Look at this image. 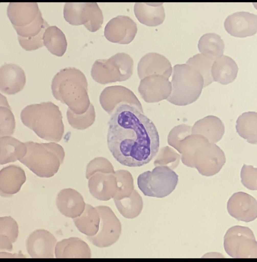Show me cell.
<instances>
[{
  "label": "cell",
  "mask_w": 257,
  "mask_h": 262,
  "mask_svg": "<svg viewBox=\"0 0 257 262\" xmlns=\"http://www.w3.org/2000/svg\"><path fill=\"white\" fill-rule=\"evenodd\" d=\"M108 123L107 142L115 159L124 166L140 167L151 161L159 149L153 123L143 112L140 102L121 95L114 99Z\"/></svg>",
  "instance_id": "cell-1"
},
{
  "label": "cell",
  "mask_w": 257,
  "mask_h": 262,
  "mask_svg": "<svg viewBox=\"0 0 257 262\" xmlns=\"http://www.w3.org/2000/svg\"><path fill=\"white\" fill-rule=\"evenodd\" d=\"M51 88L54 97L74 113L81 114L89 108L87 80L79 69L69 67L61 70L53 78Z\"/></svg>",
  "instance_id": "cell-2"
},
{
  "label": "cell",
  "mask_w": 257,
  "mask_h": 262,
  "mask_svg": "<svg viewBox=\"0 0 257 262\" xmlns=\"http://www.w3.org/2000/svg\"><path fill=\"white\" fill-rule=\"evenodd\" d=\"M23 123L40 138L55 142L64 132L62 116L59 107L51 102L28 105L20 114Z\"/></svg>",
  "instance_id": "cell-3"
},
{
  "label": "cell",
  "mask_w": 257,
  "mask_h": 262,
  "mask_svg": "<svg viewBox=\"0 0 257 262\" xmlns=\"http://www.w3.org/2000/svg\"><path fill=\"white\" fill-rule=\"evenodd\" d=\"M25 143L26 153L19 160L38 177L54 176L64 159L65 152L63 147L54 142L28 141Z\"/></svg>",
  "instance_id": "cell-4"
},
{
  "label": "cell",
  "mask_w": 257,
  "mask_h": 262,
  "mask_svg": "<svg viewBox=\"0 0 257 262\" xmlns=\"http://www.w3.org/2000/svg\"><path fill=\"white\" fill-rule=\"evenodd\" d=\"M171 83L172 91L166 100L180 106L186 105L196 101L204 84L199 72L186 64H176L174 66Z\"/></svg>",
  "instance_id": "cell-5"
},
{
  "label": "cell",
  "mask_w": 257,
  "mask_h": 262,
  "mask_svg": "<svg viewBox=\"0 0 257 262\" xmlns=\"http://www.w3.org/2000/svg\"><path fill=\"white\" fill-rule=\"evenodd\" d=\"M133 61L128 54L118 53L107 59L95 61L91 71L93 79L105 84L125 81L133 74Z\"/></svg>",
  "instance_id": "cell-6"
},
{
  "label": "cell",
  "mask_w": 257,
  "mask_h": 262,
  "mask_svg": "<svg viewBox=\"0 0 257 262\" xmlns=\"http://www.w3.org/2000/svg\"><path fill=\"white\" fill-rule=\"evenodd\" d=\"M178 180V175L173 170L167 166H161L140 174L137 184L145 195L162 198L175 190Z\"/></svg>",
  "instance_id": "cell-7"
},
{
  "label": "cell",
  "mask_w": 257,
  "mask_h": 262,
  "mask_svg": "<svg viewBox=\"0 0 257 262\" xmlns=\"http://www.w3.org/2000/svg\"><path fill=\"white\" fill-rule=\"evenodd\" d=\"M226 252L234 258H257V242L249 227L239 225L228 229L224 237Z\"/></svg>",
  "instance_id": "cell-8"
},
{
  "label": "cell",
  "mask_w": 257,
  "mask_h": 262,
  "mask_svg": "<svg viewBox=\"0 0 257 262\" xmlns=\"http://www.w3.org/2000/svg\"><path fill=\"white\" fill-rule=\"evenodd\" d=\"M95 208L100 219L99 230L94 236L87 237L91 242L97 247H107L119 239L121 231V223L109 207L98 206Z\"/></svg>",
  "instance_id": "cell-9"
},
{
  "label": "cell",
  "mask_w": 257,
  "mask_h": 262,
  "mask_svg": "<svg viewBox=\"0 0 257 262\" xmlns=\"http://www.w3.org/2000/svg\"><path fill=\"white\" fill-rule=\"evenodd\" d=\"M169 78L160 75H151L141 79L138 90L142 97L148 103L158 102L166 99L172 89Z\"/></svg>",
  "instance_id": "cell-10"
},
{
  "label": "cell",
  "mask_w": 257,
  "mask_h": 262,
  "mask_svg": "<svg viewBox=\"0 0 257 262\" xmlns=\"http://www.w3.org/2000/svg\"><path fill=\"white\" fill-rule=\"evenodd\" d=\"M137 30L136 24L131 18L119 15L108 23L105 28L104 35L110 42L127 44L133 40Z\"/></svg>",
  "instance_id": "cell-11"
},
{
  "label": "cell",
  "mask_w": 257,
  "mask_h": 262,
  "mask_svg": "<svg viewBox=\"0 0 257 262\" xmlns=\"http://www.w3.org/2000/svg\"><path fill=\"white\" fill-rule=\"evenodd\" d=\"M227 208L230 215L239 221L248 222L257 218V200L246 193H234L228 201Z\"/></svg>",
  "instance_id": "cell-12"
},
{
  "label": "cell",
  "mask_w": 257,
  "mask_h": 262,
  "mask_svg": "<svg viewBox=\"0 0 257 262\" xmlns=\"http://www.w3.org/2000/svg\"><path fill=\"white\" fill-rule=\"evenodd\" d=\"M57 242L55 238L49 232L38 229L32 232L27 238V250L33 258H54Z\"/></svg>",
  "instance_id": "cell-13"
},
{
  "label": "cell",
  "mask_w": 257,
  "mask_h": 262,
  "mask_svg": "<svg viewBox=\"0 0 257 262\" xmlns=\"http://www.w3.org/2000/svg\"><path fill=\"white\" fill-rule=\"evenodd\" d=\"M224 26L226 31L232 36H251L257 32V15L245 11L234 13L228 16Z\"/></svg>",
  "instance_id": "cell-14"
},
{
  "label": "cell",
  "mask_w": 257,
  "mask_h": 262,
  "mask_svg": "<svg viewBox=\"0 0 257 262\" xmlns=\"http://www.w3.org/2000/svg\"><path fill=\"white\" fill-rule=\"evenodd\" d=\"M172 69L169 61L162 55L152 52L146 54L138 65V74L140 79L151 75H160L169 78Z\"/></svg>",
  "instance_id": "cell-15"
},
{
  "label": "cell",
  "mask_w": 257,
  "mask_h": 262,
  "mask_svg": "<svg viewBox=\"0 0 257 262\" xmlns=\"http://www.w3.org/2000/svg\"><path fill=\"white\" fill-rule=\"evenodd\" d=\"M26 82L22 69L13 63L5 64L0 67V90L7 95L15 94L21 91Z\"/></svg>",
  "instance_id": "cell-16"
},
{
  "label": "cell",
  "mask_w": 257,
  "mask_h": 262,
  "mask_svg": "<svg viewBox=\"0 0 257 262\" xmlns=\"http://www.w3.org/2000/svg\"><path fill=\"white\" fill-rule=\"evenodd\" d=\"M199 154L201 172L207 176H212L219 172L226 162L224 153L215 144L206 143Z\"/></svg>",
  "instance_id": "cell-17"
},
{
  "label": "cell",
  "mask_w": 257,
  "mask_h": 262,
  "mask_svg": "<svg viewBox=\"0 0 257 262\" xmlns=\"http://www.w3.org/2000/svg\"><path fill=\"white\" fill-rule=\"evenodd\" d=\"M56 203L61 213L73 219L80 215L84 210L86 205L82 195L71 188L61 190L57 195Z\"/></svg>",
  "instance_id": "cell-18"
},
{
  "label": "cell",
  "mask_w": 257,
  "mask_h": 262,
  "mask_svg": "<svg viewBox=\"0 0 257 262\" xmlns=\"http://www.w3.org/2000/svg\"><path fill=\"white\" fill-rule=\"evenodd\" d=\"M26 180L25 172L20 167L11 165L3 168L0 172L1 196L7 197L16 193Z\"/></svg>",
  "instance_id": "cell-19"
},
{
  "label": "cell",
  "mask_w": 257,
  "mask_h": 262,
  "mask_svg": "<svg viewBox=\"0 0 257 262\" xmlns=\"http://www.w3.org/2000/svg\"><path fill=\"white\" fill-rule=\"evenodd\" d=\"M40 11L36 2H10L7 13L13 26L22 27L33 22Z\"/></svg>",
  "instance_id": "cell-20"
},
{
  "label": "cell",
  "mask_w": 257,
  "mask_h": 262,
  "mask_svg": "<svg viewBox=\"0 0 257 262\" xmlns=\"http://www.w3.org/2000/svg\"><path fill=\"white\" fill-rule=\"evenodd\" d=\"M55 253L57 258H90L91 253L88 244L80 238L71 237L57 243Z\"/></svg>",
  "instance_id": "cell-21"
},
{
  "label": "cell",
  "mask_w": 257,
  "mask_h": 262,
  "mask_svg": "<svg viewBox=\"0 0 257 262\" xmlns=\"http://www.w3.org/2000/svg\"><path fill=\"white\" fill-rule=\"evenodd\" d=\"M163 3H135L134 7L135 15L141 23L149 26L162 24L165 17Z\"/></svg>",
  "instance_id": "cell-22"
},
{
  "label": "cell",
  "mask_w": 257,
  "mask_h": 262,
  "mask_svg": "<svg viewBox=\"0 0 257 262\" xmlns=\"http://www.w3.org/2000/svg\"><path fill=\"white\" fill-rule=\"evenodd\" d=\"M238 70L235 61L230 57L223 55L214 60L211 73L214 81L225 85L234 80Z\"/></svg>",
  "instance_id": "cell-23"
},
{
  "label": "cell",
  "mask_w": 257,
  "mask_h": 262,
  "mask_svg": "<svg viewBox=\"0 0 257 262\" xmlns=\"http://www.w3.org/2000/svg\"><path fill=\"white\" fill-rule=\"evenodd\" d=\"M25 143L9 136L0 138V163L3 165L19 160L25 155Z\"/></svg>",
  "instance_id": "cell-24"
},
{
  "label": "cell",
  "mask_w": 257,
  "mask_h": 262,
  "mask_svg": "<svg viewBox=\"0 0 257 262\" xmlns=\"http://www.w3.org/2000/svg\"><path fill=\"white\" fill-rule=\"evenodd\" d=\"M73 222L78 230L88 236H93L98 232L100 221L98 212L95 208L86 204L83 212L74 218Z\"/></svg>",
  "instance_id": "cell-25"
},
{
  "label": "cell",
  "mask_w": 257,
  "mask_h": 262,
  "mask_svg": "<svg viewBox=\"0 0 257 262\" xmlns=\"http://www.w3.org/2000/svg\"><path fill=\"white\" fill-rule=\"evenodd\" d=\"M42 39L44 45L52 54L61 57L65 52L67 46L65 36L56 26L47 27L43 33Z\"/></svg>",
  "instance_id": "cell-26"
},
{
  "label": "cell",
  "mask_w": 257,
  "mask_h": 262,
  "mask_svg": "<svg viewBox=\"0 0 257 262\" xmlns=\"http://www.w3.org/2000/svg\"><path fill=\"white\" fill-rule=\"evenodd\" d=\"M198 131L202 134L211 143L216 144L223 137L225 126L221 120L212 115L206 117L197 123Z\"/></svg>",
  "instance_id": "cell-27"
},
{
  "label": "cell",
  "mask_w": 257,
  "mask_h": 262,
  "mask_svg": "<svg viewBox=\"0 0 257 262\" xmlns=\"http://www.w3.org/2000/svg\"><path fill=\"white\" fill-rule=\"evenodd\" d=\"M236 127L237 132L249 143L257 142V113L248 112L243 113L238 118Z\"/></svg>",
  "instance_id": "cell-28"
},
{
  "label": "cell",
  "mask_w": 257,
  "mask_h": 262,
  "mask_svg": "<svg viewBox=\"0 0 257 262\" xmlns=\"http://www.w3.org/2000/svg\"><path fill=\"white\" fill-rule=\"evenodd\" d=\"M201 54L215 60L223 55L224 42L221 37L215 33H207L202 36L198 45Z\"/></svg>",
  "instance_id": "cell-29"
},
{
  "label": "cell",
  "mask_w": 257,
  "mask_h": 262,
  "mask_svg": "<svg viewBox=\"0 0 257 262\" xmlns=\"http://www.w3.org/2000/svg\"><path fill=\"white\" fill-rule=\"evenodd\" d=\"M81 19L82 25L92 32L99 30L103 21L102 12L96 2L84 3Z\"/></svg>",
  "instance_id": "cell-30"
},
{
  "label": "cell",
  "mask_w": 257,
  "mask_h": 262,
  "mask_svg": "<svg viewBox=\"0 0 257 262\" xmlns=\"http://www.w3.org/2000/svg\"><path fill=\"white\" fill-rule=\"evenodd\" d=\"M18 226L16 222L10 216L0 217V249L11 251L12 243L18 238Z\"/></svg>",
  "instance_id": "cell-31"
},
{
  "label": "cell",
  "mask_w": 257,
  "mask_h": 262,
  "mask_svg": "<svg viewBox=\"0 0 257 262\" xmlns=\"http://www.w3.org/2000/svg\"><path fill=\"white\" fill-rule=\"evenodd\" d=\"M214 60L201 53H198L190 58L186 62V64L197 70L202 75L204 80V87L214 81L211 69Z\"/></svg>",
  "instance_id": "cell-32"
},
{
  "label": "cell",
  "mask_w": 257,
  "mask_h": 262,
  "mask_svg": "<svg viewBox=\"0 0 257 262\" xmlns=\"http://www.w3.org/2000/svg\"><path fill=\"white\" fill-rule=\"evenodd\" d=\"M108 178L101 172L92 175L89 179L88 186L93 196L103 201L108 199Z\"/></svg>",
  "instance_id": "cell-33"
},
{
  "label": "cell",
  "mask_w": 257,
  "mask_h": 262,
  "mask_svg": "<svg viewBox=\"0 0 257 262\" xmlns=\"http://www.w3.org/2000/svg\"><path fill=\"white\" fill-rule=\"evenodd\" d=\"M66 116L69 124L73 128L84 130L89 127L94 123L96 115L94 106L91 104L87 110L81 114H76L68 108Z\"/></svg>",
  "instance_id": "cell-34"
},
{
  "label": "cell",
  "mask_w": 257,
  "mask_h": 262,
  "mask_svg": "<svg viewBox=\"0 0 257 262\" xmlns=\"http://www.w3.org/2000/svg\"><path fill=\"white\" fill-rule=\"evenodd\" d=\"M1 137L9 136L14 133L15 122L7 99L3 96L0 97Z\"/></svg>",
  "instance_id": "cell-35"
},
{
  "label": "cell",
  "mask_w": 257,
  "mask_h": 262,
  "mask_svg": "<svg viewBox=\"0 0 257 262\" xmlns=\"http://www.w3.org/2000/svg\"><path fill=\"white\" fill-rule=\"evenodd\" d=\"M49 25L43 18L40 11L36 18L31 23L25 26H13L18 35V38L29 39L35 37L42 29Z\"/></svg>",
  "instance_id": "cell-36"
},
{
  "label": "cell",
  "mask_w": 257,
  "mask_h": 262,
  "mask_svg": "<svg viewBox=\"0 0 257 262\" xmlns=\"http://www.w3.org/2000/svg\"><path fill=\"white\" fill-rule=\"evenodd\" d=\"M84 3H66L64 6L63 15L66 21L75 26L81 25V13Z\"/></svg>",
  "instance_id": "cell-37"
},
{
  "label": "cell",
  "mask_w": 257,
  "mask_h": 262,
  "mask_svg": "<svg viewBox=\"0 0 257 262\" xmlns=\"http://www.w3.org/2000/svg\"><path fill=\"white\" fill-rule=\"evenodd\" d=\"M240 177L241 182L245 187L250 190H257L256 168L244 164L241 169Z\"/></svg>",
  "instance_id": "cell-38"
},
{
  "label": "cell",
  "mask_w": 257,
  "mask_h": 262,
  "mask_svg": "<svg viewBox=\"0 0 257 262\" xmlns=\"http://www.w3.org/2000/svg\"><path fill=\"white\" fill-rule=\"evenodd\" d=\"M108 161L102 157L95 158L91 160L87 165L86 170V177L89 179L93 174L99 171L104 172L108 168Z\"/></svg>",
  "instance_id": "cell-39"
}]
</instances>
